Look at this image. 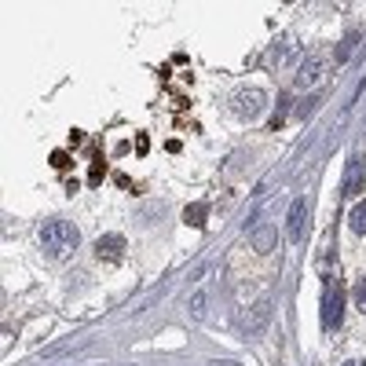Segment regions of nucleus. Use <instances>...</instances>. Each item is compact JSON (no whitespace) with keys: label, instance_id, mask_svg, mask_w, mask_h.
Listing matches in <instances>:
<instances>
[{"label":"nucleus","instance_id":"obj_1","mask_svg":"<svg viewBox=\"0 0 366 366\" xmlns=\"http://www.w3.org/2000/svg\"><path fill=\"white\" fill-rule=\"evenodd\" d=\"M77 242H81V231L70 220H48L40 227V249L48 256H67L70 249H77Z\"/></svg>","mask_w":366,"mask_h":366},{"label":"nucleus","instance_id":"obj_2","mask_svg":"<svg viewBox=\"0 0 366 366\" xmlns=\"http://www.w3.org/2000/svg\"><path fill=\"white\" fill-rule=\"evenodd\" d=\"M264 106H268V103H264V92H261V88H242L239 96H234V114L246 118V121L261 118Z\"/></svg>","mask_w":366,"mask_h":366},{"label":"nucleus","instance_id":"obj_3","mask_svg":"<svg viewBox=\"0 0 366 366\" xmlns=\"http://www.w3.org/2000/svg\"><path fill=\"white\" fill-rule=\"evenodd\" d=\"M359 190H366V158L362 154H355L348 161V176H344V195L355 198Z\"/></svg>","mask_w":366,"mask_h":366},{"label":"nucleus","instance_id":"obj_4","mask_svg":"<svg viewBox=\"0 0 366 366\" xmlns=\"http://www.w3.org/2000/svg\"><path fill=\"white\" fill-rule=\"evenodd\" d=\"M304 217H308V202L297 198V202L290 205V217H286V234H290V242H300V239H304Z\"/></svg>","mask_w":366,"mask_h":366},{"label":"nucleus","instance_id":"obj_5","mask_svg":"<svg viewBox=\"0 0 366 366\" xmlns=\"http://www.w3.org/2000/svg\"><path fill=\"white\" fill-rule=\"evenodd\" d=\"M96 256H99V261H121V256H125V239H121V234H103V239L96 242Z\"/></svg>","mask_w":366,"mask_h":366},{"label":"nucleus","instance_id":"obj_6","mask_svg":"<svg viewBox=\"0 0 366 366\" xmlns=\"http://www.w3.org/2000/svg\"><path fill=\"white\" fill-rule=\"evenodd\" d=\"M322 326L326 330H333V326H341V290H326V297H322Z\"/></svg>","mask_w":366,"mask_h":366},{"label":"nucleus","instance_id":"obj_7","mask_svg":"<svg viewBox=\"0 0 366 366\" xmlns=\"http://www.w3.org/2000/svg\"><path fill=\"white\" fill-rule=\"evenodd\" d=\"M322 77V55H308L300 62V74H297V84L300 88H311V84Z\"/></svg>","mask_w":366,"mask_h":366},{"label":"nucleus","instance_id":"obj_8","mask_svg":"<svg viewBox=\"0 0 366 366\" xmlns=\"http://www.w3.org/2000/svg\"><path fill=\"white\" fill-rule=\"evenodd\" d=\"M275 239H278V231H275L271 224L256 227V231L249 234V242H253V249H256V253H271V249H275Z\"/></svg>","mask_w":366,"mask_h":366},{"label":"nucleus","instance_id":"obj_9","mask_svg":"<svg viewBox=\"0 0 366 366\" xmlns=\"http://www.w3.org/2000/svg\"><path fill=\"white\" fill-rule=\"evenodd\" d=\"M268 315H271V300L264 297V300H256L253 319H246V333H261V330H264V322H268Z\"/></svg>","mask_w":366,"mask_h":366},{"label":"nucleus","instance_id":"obj_10","mask_svg":"<svg viewBox=\"0 0 366 366\" xmlns=\"http://www.w3.org/2000/svg\"><path fill=\"white\" fill-rule=\"evenodd\" d=\"M205 217H209V205H202V202H195V205H187V209H183V220H187L190 227H202V224H205Z\"/></svg>","mask_w":366,"mask_h":366},{"label":"nucleus","instance_id":"obj_11","mask_svg":"<svg viewBox=\"0 0 366 366\" xmlns=\"http://www.w3.org/2000/svg\"><path fill=\"white\" fill-rule=\"evenodd\" d=\"M352 231H355V234H366V202H359V205L352 209Z\"/></svg>","mask_w":366,"mask_h":366},{"label":"nucleus","instance_id":"obj_12","mask_svg":"<svg viewBox=\"0 0 366 366\" xmlns=\"http://www.w3.org/2000/svg\"><path fill=\"white\" fill-rule=\"evenodd\" d=\"M355 308H359V311H366V275L355 282Z\"/></svg>","mask_w":366,"mask_h":366},{"label":"nucleus","instance_id":"obj_13","mask_svg":"<svg viewBox=\"0 0 366 366\" xmlns=\"http://www.w3.org/2000/svg\"><path fill=\"white\" fill-rule=\"evenodd\" d=\"M290 55H293V45H290V40H286L282 48H275V62H278V67H282V62H290Z\"/></svg>","mask_w":366,"mask_h":366},{"label":"nucleus","instance_id":"obj_14","mask_svg":"<svg viewBox=\"0 0 366 366\" xmlns=\"http://www.w3.org/2000/svg\"><path fill=\"white\" fill-rule=\"evenodd\" d=\"M52 165H55V168H67V165H70V158L62 154V150H55V154H52Z\"/></svg>","mask_w":366,"mask_h":366},{"label":"nucleus","instance_id":"obj_15","mask_svg":"<svg viewBox=\"0 0 366 366\" xmlns=\"http://www.w3.org/2000/svg\"><path fill=\"white\" fill-rule=\"evenodd\" d=\"M195 315H205V297H202V293L195 297Z\"/></svg>","mask_w":366,"mask_h":366},{"label":"nucleus","instance_id":"obj_16","mask_svg":"<svg viewBox=\"0 0 366 366\" xmlns=\"http://www.w3.org/2000/svg\"><path fill=\"white\" fill-rule=\"evenodd\" d=\"M344 366H366V362H359V359H348V362H344Z\"/></svg>","mask_w":366,"mask_h":366}]
</instances>
